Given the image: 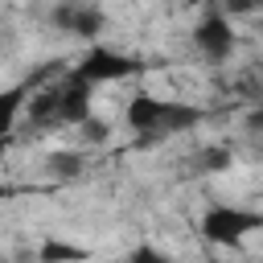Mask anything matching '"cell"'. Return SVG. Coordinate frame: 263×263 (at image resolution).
I'll return each instance as SVG.
<instances>
[{
  "mask_svg": "<svg viewBox=\"0 0 263 263\" xmlns=\"http://www.w3.org/2000/svg\"><path fill=\"white\" fill-rule=\"evenodd\" d=\"M86 119H90V82H82L78 74H70L58 86L33 95V103H29V123L33 127L86 123Z\"/></svg>",
  "mask_w": 263,
  "mask_h": 263,
  "instance_id": "1",
  "label": "cell"
},
{
  "mask_svg": "<svg viewBox=\"0 0 263 263\" xmlns=\"http://www.w3.org/2000/svg\"><path fill=\"white\" fill-rule=\"evenodd\" d=\"M127 127L132 132H144V136H160V132H185L201 119L197 107L181 103V99H156V95H136L123 111Z\"/></svg>",
  "mask_w": 263,
  "mask_h": 263,
  "instance_id": "2",
  "label": "cell"
},
{
  "mask_svg": "<svg viewBox=\"0 0 263 263\" xmlns=\"http://www.w3.org/2000/svg\"><path fill=\"white\" fill-rule=\"evenodd\" d=\"M251 230H263V214L255 210H242V205H210L201 214V234L210 242H222V247H234L242 242Z\"/></svg>",
  "mask_w": 263,
  "mask_h": 263,
  "instance_id": "3",
  "label": "cell"
},
{
  "mask_svg": "<svg viewBox=\"0 0 263 263\" xmlns=\"http://www.w3.org/2000/svg\"><path fill=\"white\" fill-rule=\"evenodd\" d=\"M74 74L82 82H90V86L95 82H119V78L136 74V58H127V53H119L111 45H90L82 53V62L74 66Z\"/></svg>",
  "mask_w": 263,
  "mask_h": 263,
  "instance_id": "4",
  "label": "cell"
},
{
  "mask_svg": "<svg viewBox=\"0 0 263 263\" xmlns=\"http://www.w3.org/2000/svg\"><path fill=\"white\" fill-rule=\"evenodd\" d=\"M193 41H197V49H201L210 62H226V58H230V49H234V25H230V16L210 12L205 21H197Z\"/></svg>",
  "mask_w": 263,
  "mask_h": 263,
  "instance_id": "5",
  "label": "cell"
},
{
  "mask_svg": "<svg viewBox=\"0 0 263 263\" xmlns=\"http://www.w3.org/2000/svg\"><path fill=\"white\" fill-rule=\"evenodd\" d=\"M53 25L58 29H66L70 37H99V29H103V12L95 8V4H78V0H70V4H62L58 12H53Z\"/></svg>",
  "mask_w": 263,
  "mask_h": 263,
  "instance_id": "6",
  "label": "cell"
},
{
  "mask_svg": "<svg viewBox=\"0 0 263 263\" xmlns=\"http://www.w3.org/2000/svg\"><path fill=\"white\" fill-rule=\"evenodd\" d=\"M41 259H45V263H62V259H82V251H78V247H70V242H45Z\"/></svg>",
  "mask_w": 263,
  "mask_h": 263,
  "instance_id": "7",
  "label": "cell"
},
{
  "mask_svg": "<svg viewBox=\"0 0 263 263\" xmlns=\"http://www.w3.org/2000/svg\"><path fill=\"white\" fill-rule=\"evenodd\" d=\"M127 263H168V259H164V255H160V251H152V247H136V251H132V259H127Z\"/></svg>",
  "mask_w": 263,
  "mask_h": 263,
  "instance_id": "8",
  "label": "cell"
},
{
  "mask_svg": "<svg viewBox=\"0 0 263 263\" xmlns=\"http://www.w3.org/2000/svg\"><path fill=\"white\" fill-rule=\"evenodd\" d=\"M185 4H210V0H185Z\"/></svg>",
  "mask_w": 263,
  "mask_h": 263,
  "instance_id": "9",
  "label": "cell"
},
{
  "mask_svg": "<svg viewBox=\"0 0 263 263\" xmlns=\"http://www.w3.org/2000/svg\"><path fill=\"white\" fill-rule=\"evenodd\" d=\"M255 4H259V8H263V0H255Z\"/></svg>",
  "mask_w": 263,
  "mask_h": 263,
  "instance_id": "10",
  "label": "cell"
}]
</instances>
